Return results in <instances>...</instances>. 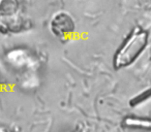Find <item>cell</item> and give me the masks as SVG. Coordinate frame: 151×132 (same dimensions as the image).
I'll list each match as a JSON object with an SVG mask.
<instances>
[{"mask_svg": "<svg viewBox=\"0 0 151 132\" xmlns=\"http://www.w3.org/2000/svg\"><path fill=\"white\" fill-rule=\"evenodd\" d=\"M149 33L141 27H136L117 49L113 58L116 69L128 67L141 56L148 44Z\"/></svg>", "mask_w": 151, "mask_h": 132, "instance_id": "obj_1", "label": "cell"}, {"mask_svg": "<svg viewBox=\"0 0 151 132\" xmlns=\"http://www.w3.org/2000/svg\"><path fill=\"white\" fill-rule=\"evenodd\" d=\"M149 96H150V91L149 90H146L145 92L141 93V94H139L138 96L134 97V98L130 100L129 104L132 105V107L134 106H137V105L141 104V103H143L144 101H146L147 99H149Z\"/></svg>", "mask_w": 151, "mask_h": 132, "instance_id": "obj_4", "label": "cell"}, {"mask_svg": "<svg viewBox=\"0 0 151 132\" xmlns=\"http://www.w3.org/2000/svg\"><path fill=\"white\" fill-rule=\"evenodd\" d=\"M124 126L128 128H136V129H150V120L147 118L140 117H127L124 120Z\"/></svg>", "mask_w": 151, "mask_h": 132, "instance_id": "obj_3", "label": "cell"}, {"mask_svg": "<svg viewBox=\"0 0 151 132\" xmlns=\"http://www.w3.org/2000/svg\"><path fill=\"white\" fill-rule=\"evenodd\" d=\"M75 25L71 18L66 14H58L51 22V29L56 35L60 36L63 34H69L73 32Z\"/></svg>", "mask_w": 151, "mask_h": 132, "instance_id": "obj_2", "label": "cell"}]
</instances>
